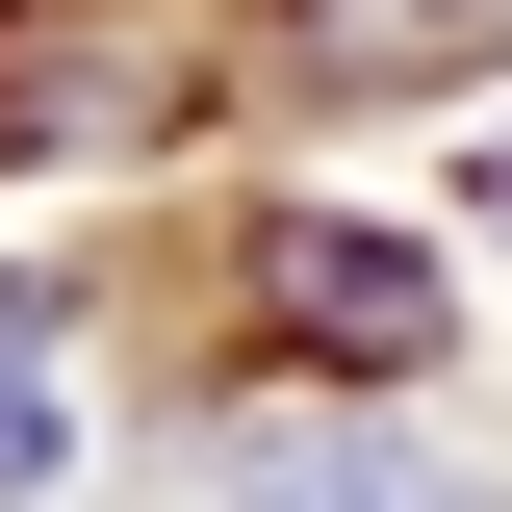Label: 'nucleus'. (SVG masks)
Here are the masks:
<instances>
[{
  "mask_svg": "<svg viewBox=\"0 0 512 512\" xmlns=\"http://www.w3.org/2000/svg\"><path fill=\"white\" fill-rule=\"evenodd\" d=\"M205 103V0H0V154H154Z\"/></svg>",
  "mask_w": 512,
  "mask_h": 512,
  "instance_id": "obj_1",
  "label": "nucleus"
},
{
  "mask_svg": "<svg viewBox=\"0 0 512 512\" xmlns=\"http://www.w3.org/2000/svg\"><path fill=\"white\" fill-rule=\"evenodd\" d=\"M231 512H512V487L436 461V436H308L282 410V436H231Z\"/></svg>",
  "mask_w": 512,
  "mask_h": 512,
  "instance_id": "obj_2",
  "label": "nucleus"
},
{
  "mask_svg": "<svg viewBox=\"0 0 512 512\" xmlns=\"http://www.w3.org/2000/svg\"><path fill=\"white\" fill-rule=\"evenodd\" d=\"M256 282H282V333H333V359H436V256L410 231H282Z\"/></svg>",
  "mask_w": 512,
  "mask_h": 512,
  "instance_id": "obj_3",
  "label": "nucleus"
},
{
  "mask_svg": "<svg viewBox=\"0 0 512 512\" xmlns=\"http://www.w3.org/2000/svg\"><path fill=\"white\" fill-rule=\"evenodd\" d=\"M0 487H52V333L0 308Z\"/></svg>",
  "mask_w": 512,
  "mask_h": 512,
  "instance_id": "obj_4",
  "label": "nucleus"
},
{
  "mask_svg": "<svg viewBox=\"0 0 512 512\" xmlns=\"http://www.w3.org/2000/svg\"><path fill=\"white\" fill-rule=\"evenodd\" d=\"M359 26H384V52H410V26H461V0H359Z\"/></svg>",
  "mask_w": 512,
  "mask_h": 512,
  "instance_id": "obj_5",
  "label": "nucleus"
},
{
  "mask_svg": "<svg viewBox=\"0 0 512 512\" xmlns=\"http://www.w3.org/2000/svg\"><path fill=\"white\" fill-rule=\"evenodd\" d=\"M487 205H512V154H487Z\"/></svg>",
  "mask_w": 512,
  "mask_h": 512,
  "instance_id": "obj_6",
  "label": "nucleus"
}]
</instances>
